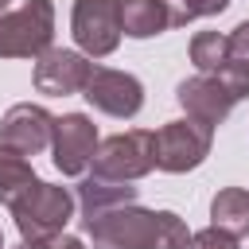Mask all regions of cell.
<instances>
[{
  "instance_id": "277c9868",
  "label": "cell",
  "mask_w": 249,
  "mask_h": 249,
  "mask_svg": "<svg viewBox=\"0 0 249 249\" xmlns=\"http://www.w3.org/2000/svg\"><path fill=\"white\" fill-rule=\"evenodd\" d=\"M12 218H16V230L23 241H43V237H54L66 230V222L74 218V195L66 187H54V183H35L31 195H23L16 206H12Z\"/></svg>"
},
{
  "instance_id": "7402d4cb",
  "label": "cell",
  "mask_w": 249,
  "mask_h": 249,
  "mask_svg": "<svg viewBox=\"0 0 249 249\" xmlns=\"http://www.w3.org/2000/svg\"><path fill=\"white\" fill-rule=\"evenodd\" d=\"M4 8H8V0H0V12H4Z\"/></svg>"
},
{
  "instance_id": "603a6c76",
  "label": "cell",
  "mask_w": 249,
  "mask_h": 249,
  "mask_svg": "<svg viewBox=\"0 0 249 249\" xmlns=\"http://www.w3.org/2000/svg\"><path fill=\"white\" fill-rule=\"evenodd\" d=\"M0 249H4V233H0Z\"/></svg>"
},
{
  "instance_id": "30bf717a",
  "label": "cell",
  "mask_w": 249,
  "mask_h": 249,
  "mask_svg": "<svg viewBox=\"0 0 249 249\" xmlns=\"http://www.w3.org/2000/svg\"><path fill=\"white\" fill-rule=\"evenodd\" d=\"M51 132H54V117L43 105H31V101L12 105L0 121V144L16 148L23 156H39L51 144Z\"/></svg>"
},
{
  "instance_id": "5bb4252c",
  "label": "cell",
  "mask_w": 249,
  "mask_h": 249,
  "mask_svg": "<svg viewBox=\"0 0 249 249\" xmlns=\"http://www.w3.org/2000/svg\"><path fill=\"white\" fill-rule=\"evenodd\" d=\"M210 226L245 237L249 233V191L245 187H226L210 198Z\"/></svg>"
},
{
  "instance_id": "9c48e42d",
  "label": "cell",
  "mask_w": 249,
  "mask_h": 249,
  "mask_svg": "<svg viewBox=\"0 0 249 249\" xmlns=\"http://www.w3.org/2000/svg\"><path fill=\"white\" fill-rule=\"evenodd\" d=\"M86 101L97 109V113H109V117H136L140 105H144V86L124 74V70H109V66H93L89 82H86Z\"/></svg>"
},
{
  "instance_id": "9a60e30c",
  "label": "cell",
  "mask_w": 249,
  "mask_h": 249,
  "mask_svg": "<svg viewBox=\"0 0 249 249\" xmlns=\"http://www.w3.org/2000/svg\"><path fill=\"white\" fill-rule=\"evenodd\" d=\"M121 27L132 39H152V35L167 31L163 0H121Z\"/></svg>"
},
{
  "instance_id": "44dd1931",
  "label": "cell",
  "mask_w": 249,
  "mask_h": 249,
  "mask_svg": "<svg viewBox=\"0 0 249 249\" xmlns=\"http://www.w3.org/2000/svg\"><path fill=\"white\" fill-rule=\"evenodd\" d=\"M230 58H241V62H249V19L233 27V35H230Z\"/></svg>"
},
{
  "instance_id": "ac0fdd59",
  "label": "cell",
  "mask_w": 249,
  "mask_h": 249,
  "mask_svg": "<svg viewBox=\"0 0 249 249\" xmlns=\"http://www.w3.org/2000/svg\"><path fill=\"white\" fill-rule=\"evenodd\" d=\"M218 78H222V86L233 93V101L249 97V62H241V58H230V62L218 70Z\"/></svg>"
},
{
  "instance_id": "3957f363",
  "label": "cell",
  "mask_w": 249,
  "mask_h": 249,
  "mask_svg": "<svg viewBox=\"0 0 249 249\" xmlns=\"http://www.w3.org/2000/svg\"><path fill=\"white\" fill-rule=\"evenodd\" d=\"M93 175L97 179H113V183H136L156 167V132L148 128H132V132H117L109 140L97 144L93 152Z\"/></svg>"
},
{
  "instance_id": "ffe728a7",
  "label": "cell",
  "mask_w": 249,
  "mask_h": 249,
  "mask_svg": "<svg viewBox=\"0 0 249 249\" xmlns=\"http://www.w3.org/2000/svg\"><path fill=\"white\" fill-rule=\"evenodd\" d=\"M23 249H86V241L74 237V233H54V237H43V241H23Z\"/></svg>"
},
{
  "instance_id": "8992f818",
  "label": "cell",
  "mask_w": 249,
  "mask_h": 249,
  "mask_svg": "<svg viewBox=\"0 0 249 249\" xmlns=\"http://www.w3.org/2000/svg\"><path fill=\"white\" fill-rule=\"evenodd\" d=\"M74 43L89 58H105L117 51L124 27H121V0H74L70 16Z\"/></svg>"
},
{
  "instance_id": "6da1fadb",
  "label": "cell",
  "mask_w": 249,
  "mask_h": 249,
  "mask_svg": "<svg viewBox=\"0 0 249 249\" xmlns=\"http://www.w3.org/2000/svg\"><path fill=\"white\" fill-rule=\"evenodd\" d=\"M93 249H187L191 230L171 210H144L136 202L109 206L93 218H82Z\"/></svg>"
},
{
  "instance_id": "8fae6325",
  "label": "cell",
  "mask_w": 249,
  "mask_h": 249,
  "mask_svg": "<svg viewBox=\"0 0 249 249\" xmlns=\"http://www.w3.org/2000/svg\"><path fill=\"white\" fill-rule=\"evenodd\" d=\"M175 97H179V105L187 109V117H195V121H202V124H210V128L222 124V121L230 117V109L237 105L233 93L222 86L218 74H195V78L179 82Z\"/></svg>"
},
{
  "instance_id": "7c38bea8",
  "label": "cell",
  "mask_w": 249,
  "mask_h": 249,
  "mask_svg": "<svg viewBox=\"0 0 249 249\" xmlns=\"http://www.w3.org/2000/svg\"><path fill=\"white\" fill-rule=\"evenodd\" d=\"M35 183H39V179H35L27 156L16 152V148H4V144H0V202L12 210L23 195L35 191Z\"/></svg>"
},
{
  "instance_id": "52a82bcc",
  "label": "cell",
  "mask_w": 249,
  "mask_h": 249,
  "mask_svg": "<svg viewBox=\"0 0 249 249\" xmlns=\"http://www.w3.org/2000/svg\"><path fill=\"white\" fill-rule=\"evenodd\" d=\"M97 124L86 113H66L54 117V132H51V152H54V167L62 175H82L97 152Z\"/></svg>"
},
{
  "instance_id": "5b68a950",
  "label": "cell",
  "mask_w": 249,
  "mask_h": 249,
  "mask_svg": "<svg viewBox=\"0 0 249 249\" xmlns=\"http://www.w3.org/2000/svg\"><path fill=\"white\" fill-rule=\"evenodd\" d=\"M210 144H214V128L210 124H202L195 117L167 121L156 132V167L160 171H171V175L195 171L210 156Z\"/></svg>"
},
{
  "instance_id": "d6986e66",
  "label": "cell",
  "mask_w": 249,
  "mask_h": 249,
  "mask_svg": "<svg viewBox=\"0 0 249 249\" xmlns=\"http://www.w3.org/2000/svg\"><path fill=\"white\" fill-rule=\"evenodd\" d=\"M187 249H237V237L218 230V226H206L198 233H191V245Z\"/></svg>"
},
{
  "instance_id": "7a4b0ae2",
  "label": "cell",
  "mask_w": 249,
  "mask_h": 249,
  "mask_svg": "<svg viewBox=\"0 0 249 249\" xmlns=\"http://www.w3.org/2000/svg\"><path fill=\"white\" fill-rule=\"evenodd\" d=\"M54 39V4L23 0L16 12H0V58H39Z\"/></svg>"
},
{
  "instance_id": "ba28073f",
  "label": "cell",
  "mask_w": 249,
  "mask_h": 249,
  "mask_svg": "<svg viewBox=\"0 0 249 249\" xmlns=\"http://www.w3.org/2000/svg\"><path fill=\"white\" fill-rule=\"evenodd\" d=\"M89 74H93V62H89V54H82V51H62V47H51V51H43V54H39L31 82H35V89H39V93H47V97H66V93H78V89H86Z\"/></svg>"
},
{
  "instance_id": "e0dca14e",
  "label": "cell",
  "mask_w": 249,
  "mask_h": 249,
  "mask_svg": "<svg viewBox=\"0 0 249 249\" xmlns=\"http://www.w3.org/2000/svg\"><path fill=\"white\" fill-rule=\"evenodd\" d=\"M226 4L230 0H163L167 27H183V23L198 19V16H218V12H226Z\"/></svg>"
},
{
  "instance_id": "2e32d148",
  "label": "cell",
  "mask_w": 249,
  "mask_h": 249,
  "mask_svg": "<svg viewBox=\"0 0 249 249\" xmlns=\"http://www.w3.org/2000/svg\"><path fill=\"white\" fill-rule=\"evenodd\" d=\"M191 62L198 66V74H218L230 62V35L218 31H198L191 39Z\"/></svg>"
},
{
  "instance_id": "4fadbf2b",
  "label": "cell",
  "mask_w": 249,
  "mask_h": 249,
  "mask_svg": "<svg viewBox=\"0 0 249 249\" xmlns=\"http://www.w3.org/2000/svg\"><path fill=\"white\" fill-rule=\"evenodd\" d=\"M78 202H82V218H93L109 206H121V202H136V187L128 183H113V179H97V175H86L78 183Z\"/></svg>"
}]
</instances>
